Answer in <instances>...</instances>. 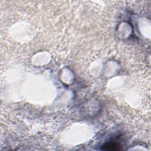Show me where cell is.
<instances>
[{
  "mask_svg": "<svg viewBox=\"0 0 151 151\" xmlns=\"http://www.w3.org/2000/svg\"><path fill=\"white\" fill-rule=\"evenodd\" d=\"M120 146L115 143H109L102 146V150H120Z\"/></svg>",
  "mask_w": 151,
  "mask_h": 151,
  "instance_id": "obj_1",
  "label": "cell"
}]
</instances>
